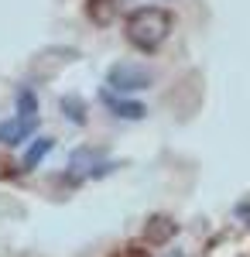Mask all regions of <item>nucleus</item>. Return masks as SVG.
<instances>
[{"label": "nucleus", "instance_id": "f257e3e1", "mask_svg": "<svg viewBox=\"0 0 250 257\" xmlns=\"http://www.w3.org/2000/svg\"><path fill=\"white\" fill-rule=\"evenodd\" d=\"M123 35L137 52H158L172 35V11L165 7H137L123 18Z\"/></svg>", "mask_w": 250, "mask_h": 257}, {"label": "nucleus", "instance_id": "f03ea898", "mask_svg": "<svg viewBox=\"0 0 250 257\" xmlns=\"http://www.w3.org/2000/svg\"><path fill=\"white\" fill-rule=\"evenodd\" d=\"M154 82V72L148 65H137V62H116L106 72V89L110 93H141Z\"/></svg>", "mask_w": 250, "mask_h": 257}, {"label": "nucleus", "instance_id": "7ed1b4c3", "mask_svg": "<svg viewBox=\"0 0 250 257\" xmlns=\"http://www.w3.org/2000/svg\"><path fill=\"white\" fill-rule=\"evenodd\" d=\"M38 131V117H7L0 120V144L4 148H21L35 138Z\"/></svg>", "mask_w": 250, "mask_h": 257}, {"label": "nucleus", "instance_id": "20e7f679", "mask_svg": "<svg viewBox=\"0 0 250 257\" xmlns=\"http://www.w3.org/2000/svg\"><path fill=\"white\" fill-rule=\"evenodd\" d=\"M99 99H103V106H106L113 117H120V120H141L144 113H148L144 103H137V99H120L116 93H110L106 86L99 89Z\"/></svg>", "mask_w": 250, "mask_h": 257}, {"label": "nucleus", "instance_id": "39448f33", "mask_svg": "<svg viewBox=\"0 0 250 257\" xmlns=\"http://www.w3.org/2000/svg\"><path fill=\"white\" fill-rule=\"evenodd\" d=\"M116 4H120V0H86V14H89L93 24L106 28V24L116 18V11H120Z\"/></svg>", "mask_w": 250, "mask_h": 257}, {"label": "nucleus", "instance_id": "423d86ee", "mask_svg": "<svg viewBox=\"0 0 250 257\" xmlns=\"http://www.w3.org/2000/svg\"><path fill=\"white\" fill-rule=\"evenodd\" d=\"M52 148H55V141L45 138V134H41V138H31V141H28V151H24V161H21V165H24L28 172H31V168H38Z\"/></svg>", "mask_w": 250, "mask_h": 257}, {"label": "nucleus", "instance_id": "0eeeda50", "mask_svg": "<svg viewBox=\"0 0 250 257\" xmlns=\"http://www.w3.org/2000/svg\"><path fill=\"white\" fill-rule=\"evenodd\" d=\"M62 113H65V120H69V123H86V120H89L86 103H82L79 96H62Z\"/></svg>", "mask_w": 250, "mask_h": 257}, {"label": "nucleus", "instance_id": "6e6552de", "mask_svg": "<svg viewBox=\"0 0 250 257\" xmlns=\"http://www.w3.org/2000/svg\"><path fill=\"white\" fill-rule=\"evenodd\" d=\"M18 117H38V93L31 86L18 89Z\"/></svg>", "mask_w": 250, "mask_h": 257}]
</instances>
